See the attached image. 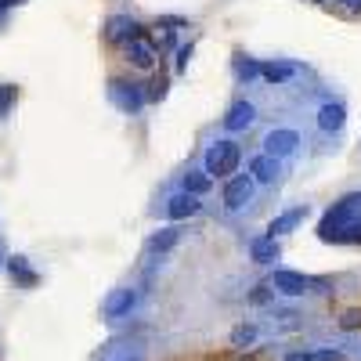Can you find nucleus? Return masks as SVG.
I'll list each match as a JSON object with an SVG mask.
<instances>
[{
	"label": "nucleus",
	"mask_w": 361,
	"mask_h": 361,
	"mask_svg": "<svg viewBox=\"0 0 361 361\" xmlns=\"http://www.w3.org/2000/svg\"><path fill=\"white\" fill-rule=\"evenodd\" d=\"M250 173L260 180V185H271V180L279 177V159H271V156L264 152V156H257V159L250 163Z\"/></svg>",
	"instance_id": "nucleus-15"
},
{
	"label": "nucleus",
	"mask_w": 361,
	"mask_h": 361,
	"mask_svg": "<svg viewBox=\"0 0 361 361\" xmlns=\"http://www.w3.org/2000/svg\"><path fill=\"white\" fill-rule=\"evenodd\" d=\"M296 145H300V134L296 130H271L267 137H264V148H267V156L271 159H282V156H293L296 152Z\"/></svg>",
	"instance_id": "nucleus-7"
},
{
	"label": "nucleus",
	"mask_w": 361,
	"mask_h": 361,
	"mask_svg": "<svg viewBox=\"0 0 361 361\" xmlns=\"http://www.w3.org/2000/svg\"><path fill=\"white\" fill-rule=\"evenodd\" d=\"M109 94H112V102L123 109V112H137L145 105V90L137 83H127V80H112L109 83Z\"/></svg>",
	"instance_id": "nucleus-4"
},
{
	"label": "nucleus",
	"mask_w": 361,
	"mask_h": 361,
	"mask_svg": "<svg viewBox=\"0 0 361 361\" xmlns=\"http://www.w3.org/2000/svg\"><path fill=\"white\" fill-rule=\"evenodd\" d=\"M188 58H192V47H180V51H177V69H185Z\"/></svg>",
	"instance_id": "nucleus-27"
},
{
	"label": "nucleus",
	"mask_w": 361,
	"mask_h": 361,
	"mask_svg": "<svg viewBox=\"0 0 361 361\" xmlns=\"http://www.w3.org/2000/svg\"><path fill=\"white\" fill-rule=\"evenodd\" d=\"M127 58H130L137 69H152L156 66V51H152V44H145V40L127 44Z\"/></svg>",
	"instance_id": "nucleus-14"
},
{
	"label": "nucleus",
	"mask_w": 361,
	"mask_h": 361,
	"mask_svg": "<svg viewBox=\"0 0 361 361\" xmlns=\"http://www.w3.org/2000/svg\"><path fill=\"white\" fill-rule=\"evenodd\" d=\"M250 195H253V180H250L246 173L228 177V185H224V206H228V209H243V206L250 202Z\"/></svg>",
	"instance_id": "nucleus-6"
},
{
	"label": "nucleus",
	"mask_w": 361,
	"mask_h": 361,
	"mask_svg": "<svg viewBox=\"0 0 361 361\" xmlns=\"http://www.w3.org/2000/svg\"><path fill=\"white\" fill-rule=\"evenodd\" d=\"M260 76H264L267 83H286V80L296 76V66H293V62H264V66H260Z\"/></svg>",
	"instance_id": "nucleus-16"
},
{
	"label": "nucleus",
	"mask_w": 361,
	"mask_h": 361,
	"mask_svg": "<svg viewBox=\"0 0 361 361\" xmlns=\"http://www.w3.org/2000/svg\"><path fill=\"white\" fill-rule=\"evenodd\" d=\"M15 98H18V90L11 83H0V116H8V109L15 105Z\"/></svg>",
	"instance_id": "nucleus-22"
},
{
	"label": "nucleus",
	"mask_w": 361,
	"mask_h": 361,
	"mask_svg": "<svg viewBox=\"0 0 361 361\" xmlns=\"http://www.w3.org/2000/svg\"><path fill=\"white\" fill-rule=\"evenodd\" d=\"M250 257L257 260V264H275L279 260V243H275V238H253V243H250Z\"/></svg>",
	"instance_id": "nucleus-13"
},
{
	"label": "nucleus",
	"mask_w": 361,
	"mask_h": 361,
	"mask_svg": "<svg viewBox=\"0 0 361 361\" xmlns=\"http://www.w3.org/2000/svg\"><path fill=\"white\" fill-rule=\"evenodd\" d=\"M177 238H180L177 228H159L152 238H148V250H152V253H166V250L177 246Z\"/></svg>",
	"instance_id": "nucleus-17"
},
{
	"label": "nucleus",
	"mask_w": 361,
	"mask_h": 361,
	"mask_svg": "<svg viewBox=\"0 0 361 361\" xmlns=\"http://www.w3.org/2000/svg\"><path fill=\"white\" fill-rule=\"evenodd\" d=\"M105 37L112 44H134V40H141V25L127 15H112L109 25H105Z\"/></svg>",
	"instance_id": "nucleus-5"
},
{
	"label": "nucleus",
	"mask_w": 361,
	"mask_h": 361,
	"mask_svg": "<svg viewBox=\"0 0 361 361\" xmlns=\"http://www.w3.org/2000/svg\"><path fill=\"white\" fill-rule=\"evenodd\" d=\"M340 329H347V333L361 329V307H347V311L340 314Z\"/></svg>",
	"instance_id": "nucleus-21"
},
{
	"label": "nucleus",
	"mask_w": 361,
	"mask_h": 361,
	"mask_svg": "<svg viewBox=\"0 0 361 361\" xmlns=\"http://www.w3.org/2000/svg\"><path fill=\"white\" fill-rule=\"evenodd\" d=\"M250 300H253V304H267V300H271V286H257L250 293Z\"/></svg>",
	"instance_id": "nucleus-24"
},
{
	"label": "nucleus",
	"mask_w": 361,
	"mask_h": 361,
	"mask_svg": "<svg viewBox=\"0 0 361 361\" xmlns=\"http://www.w3.org/2000/svg\"><path fill=\"white\" fill-rule=\"evenodd\" d=\"M257 119V109L250 105V102H235L231 109H228V116H224V130H246L250 123Z\"/></svg>",
	"instance_id": "nucleus-12"
},
{
	"label": "nucleus",
	"mask_w": 361,
	"mask_h": 361,
	"mask_svg": "<svg viewBox=\"0 0 361 361\" xmlns=\"http://www.w3.org/2000/svg\"><path fill=\"white\" fill-rule=\"evenodd\" d=\"M314 361H343V354H340V350H318Z\"/></svg>",
	"instance_id": "nucleus-26"
},
{
	"label": "nucleus",
	"mask_w": 361,
	"mask_h": 361,
	"mask_svg": "<svg viewBox=\"0 0 361 361\" xmlns=\"http://www.w3.org/2000/svg\"><path fill=\"white\" fill-rule=\"evenodd\" d=\"M217 361H246L243 354H224V357H217Z\"/></svg>",
	"instance_id": "nucleus-29"
},
{
	"label": "nucleus",
	"mask_w": 361,
	"mask_h": 361,
	"mask_svg": "<svg viewBox=\"0 0 361 361\" xmlns=\"http://www.w3.org/2000/svg\"><path fill=\"white\" fill-rule=\"evenodd\" d=\"M250 343H257V325L253 322L235 325L231 329V347H250Z\"/></svg>",
	"instance_id": "nucleus-18"
},
{
	"label": "nucleus",
	"mask_w": 361,
	"mask_h": 361,
	"mask_svg": "<svg viewBox=\"0 0 361 361\" xmlns=\"http://www.w3.org/2000/svg\"><path fill=\"white\" fill-rule=\"evenodd\" d=\"M361 217V192H354V195H343L340 202H333V209L322 217V224H318V235L325 238V243H333V238L343 231V228H350L354 221Z\"/></svg>",
	"instance_id": "nucleus-1"
},
{
	"label": "nucleus",
	"mask_w": 361,
	"mask_h": 361,
	"mask_svg": "<svg viewBox=\"0 0 361 361\" xmlns=\"http://www.w3.org/2000/svg\"><path fill=\"white\" fill-rule=\"evenodd\" d=\"M257 73H260L257 62H238V76H243V80H250V76H257Z\"/></svg>",
	"instance_id": "nucleus-25"
},
{
	"label": "nucleus",
	"mask_w": 361,
	"mask_h": 361,
	"mask_svg": "<svg viewBox=\"0 0 361 361\" xmlns=\"http://www.w3.org/2000/svg\"><path fill=\"white\" fill-rule=\"evenodd\" d=\"M325 282L322 279H307L300 271H275L271 275V289L275 293H286V296H304V293H318Z\"/></svg>",
	"instance_id": "nucleus-3"
},
{
	"label": "nucleus",
	"mask_w": 361,
	"mask_h": 361,
	"mask_svg": "<svg viewBox=\"0 0 361 361\" xmlns=\"http://www.w3.org/2000/svg\"><path fill=\"white\" fill-rule=\"evenodd\" d=\"M209 188V173H185V192L188 195H202Z\"/></svg>",
	"instance_id": "nucleus-20"
},
{
	"label": "nucleus",
	"mask_w": 361,
	"mask_h": 361,
	"mask_svg": "<svg viewBox=\"0 0 361 361\" xmlns=\"http://www.w3.org/2000/svg\"><path fill=\"white\" fill-rule=\"evenodd\" d=\"M238 159H243V148L235 141H217L206 148V173L209 177H235Z\"/></svg>",
	"instance_id": "nucleus-2"
},
{
	"label": "nucleus",
	"mask_w": 361,
	"mask_h": 361,
	"mask_svg": "<svg viewBox=\"0 0 361 361\" xmlns=\"http://www.w3.org/2000/svg\"><path fill=\"white\" fill-rule=\"evenodd\" d=\"M286 361H314V354H304V350H293V354H286Z\"/></svg>",
	"instance_id": "nucleus-28"
},
{
	"label": "nucleus",
	"mask_w": 361,
	"mask_h": 361,
	"mask_svg": "<svg viewBox=\"0 0 361 361\" xmlns=\"http://www.w3.org/2000/svg\"><path fill=\"white\" fill-rule=\"evenodd\" d=\"M8 267H11V275H15L22 286H37V275L25 267V257H11V264H8Z\"/></svg>",
	"instance_id": "nucleus-19"
},
{
	"label": "nucleus",
	"mask_w": 361,
	"mask_h": 361,
	"mask_svg": "<svg viewBox=\"0 0 361 361\" xmlns=\"http://www.w3.org/2000/svg\"><path fill=\"white\" fill-rule=\"evenodd\" d=\"M304 217H307V206H293V209H286V214H279L275 221L267 224V238H279V235L293 231L296 224H304Z\"/></svg>",
	"instance_id": "nucleus-11"
},
{
	"label": "nucleus",
	"mask_w": 361,
	"mask_h": 361,
	"mask_svg": "<svg viewBox=\"0 0 361 361\" xmlns=\"http://www.w3.org/2000/svg\"><path fill=\"white\" fill-rule=\"evenodd\" d=\"M199 214V195H188V192H177L170 202H166V217L170 221H188Z\"/></svg>",
	"instance_id": "nucleus-10"
},
{
	"label": "nucleus",
	"mask_w": 361,
	"mask_h": 361,
	"mask_svg": "<svg viewBox=\"0 0 361 361\" xmlns=\"http://www.w3.org/2000/svg\"><path fill=\"white\" fill-rule=\"evenodd\" d=\"M343 123H347V109H343L340 102H325V105L318 109V127H322L325 134L343 130Z\"/></svg>",
	"instance_id": "nucleus-9"
},
{
	"label": "nucleus",
	"mask_w": 361,
	"mask_h": 361,
	"mask_svg": "<svg viewBox=\"0 0 361 361\" xmlns=\"http://www.w3.org/2000/svg\"><path fill=\"white\" fill-rule=\"evenodd\" d=\"M166 94V76H156L152 83H148V90H145V102H159Z\"/></svg>",
	"instance_id": "nucleus-23"
},
{
	"label": "nucleus",
	"mask_w": 361,
	"mask_h": 361,
	"mask_svg": "<svg viewBox=\"0 0 361 361\" xmlns=\"http://www.w3.org/2000/svg\"><path fill=\"white\" fill-rule=\"evenodd\" d=\"M134 304H137V293L134 289H116V293H109V300H105V318H123V314H130L134 311Z\"/></svg>",
	"instance_id": "nucleus-8"
}]
</instances>
